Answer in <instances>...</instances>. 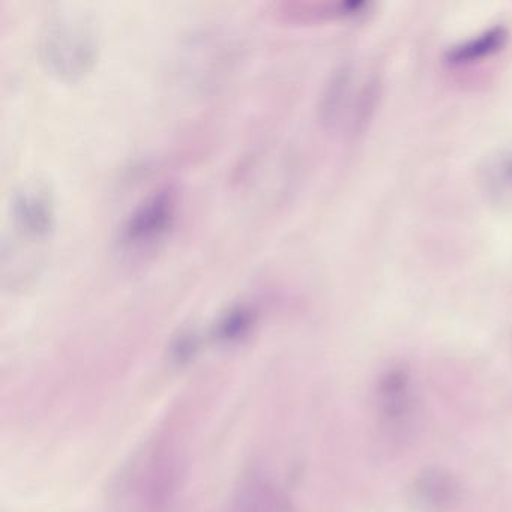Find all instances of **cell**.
Instances as JSON below:
<instances>
[{
  "label": "cell",
  "instance_id": "obj_3",
  "mask_svg": "<svg viewBox=\"0 0 512 512\" xmlns=\"http://www.w3.org/2000/svg\"><path fill=\"white\" fill-rule=\"evenodd\" d=\"M175 199L170 191L160 193L140 205L122 227L121 241L127 247L154 244L172 224Z\"/></svg>",
  "mask_w": 512,
  "mask_h": 512
},
{
  "label": "cell",
  "instance_id": "obj_4",
  "mask_svg": "<svg viewBox=\"0 0 512 512\" xmlns=\"http://www.w3.org/2000/svg\"><path fill=\"white\" fill-rule=\"evenodd\" d=\"M410 497L425 512H449L460 503L461 485L445 467L430 466L416 475Z\"/></svg>",
  "mask_w": 512,
  "mask_h": 512
},
{
  "label": "cell",
  "instance_id": "obj_6",
  "mask_svg": "<svg viewBox=\"0 0 512 512\" xmlns=\"http://www.w3.org/2000/svg\"><path fill=\"white\" fill-rule=\"evenodd\" d=\"M232 512H284L283 497L262 476H250L239 487Z\"/></svg>",
  "mask_w": 512,
  "mask_h": 512
},
{
  "label": "cell",
  "instance_id": "obj_5",
  "mask_svg": "<svg viewBox=\"0 0 512 512\" xmlns=\"http://www.w3.org/2000/svg\"><path fill=\"white\" fill-rule=\"evenodd\" d=\"M14 215L19 229L32 238H43L52 229V203L46 191L29 190L20 194Z\"/></svg>",
  "mask_w": 512,
  "mask_h": 512
},
{
  "label": "cell",
  "instance_id": "obj_1",
  "mask_svg": "<svg viewBox=\"0 0 512 512\" xmlns=\"http://www.w3.org/2000/svg\"><path fill=\"white\" fill-rule=\"evenodd\" d=\"M166 449L154 448L136 461L122 485L127 512H170L176 491V464Z\"/></svg>",
  "mask_w": 512,
  "mask_h": 512
},
{
  "label": "cell",
  "instance_id": "obj_2",
  "mask_svg": "<svg viewBox=\"0 0 512 512\" xmlns=\"http://www.w3.org/2000/svg\"><path fill=\"white\" fill-rule=\"evenodd\" d=\"M377 415L388 439H406L415 421L416 400L412 374L407 368L386 371L377 383Z\"/></svg>",
  "mask_w": 512,
  "mask_h": 512
}]
</instances>
